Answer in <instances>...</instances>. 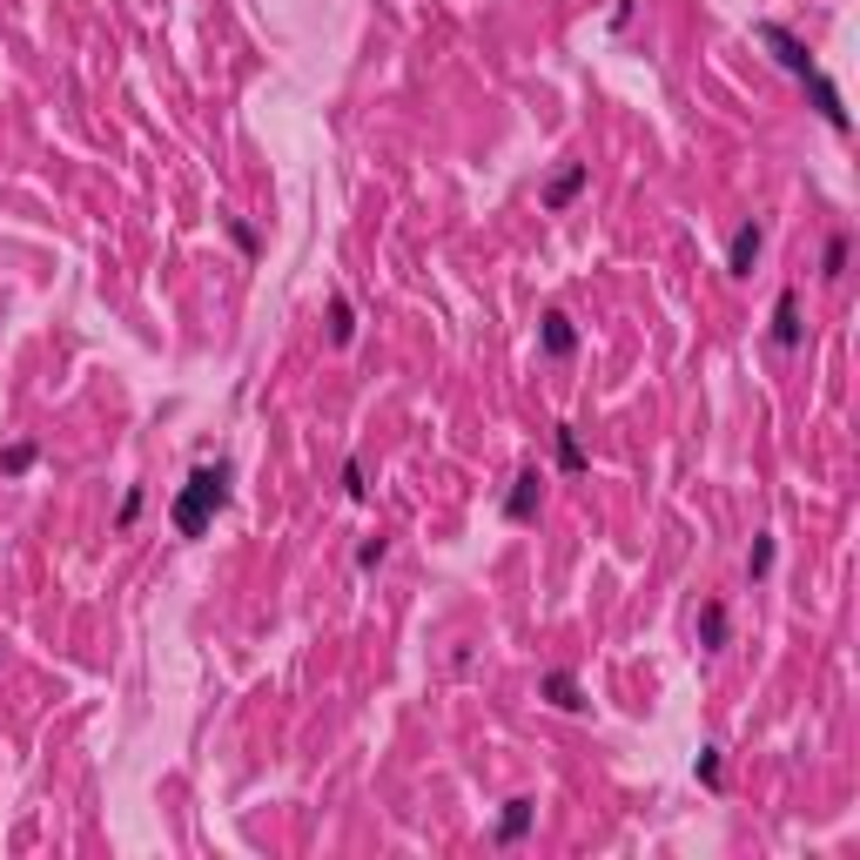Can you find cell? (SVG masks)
Returning <instances> with one entry per match:
<instances>
[{"mask_svg":"<svg viewBox=\"0 0 860 860\" xmlns=\"http://www.w3.org/2000/svg\"><path fill=\"white\" fill-rule=\"evenodd\" d=\"M222 504H229V464H196L189 484L176 491V504H168V525H176L182 538H202Z\"/></svg>","mask_w":860,"mask_h":860,"instance_id":"6da1fadb","label":"cell"},{"mask_svg":"<svg viewBox=\"0 0 860 860\" xmlns=\"http://www.w3.org/2000/svg\"><path fill=\"white\" fill-rule=\"evenodd\" d=\"M753 34H759V48H773V61H780L794 81H800V74H814V54H807V41H800L787 21H753Z\"/></svg>","mask_w":860,"mask_h":860,"instance_id":"7a4b0ae2","label":"cell"},{"mask_svg":"<svg viewBox=\"0 0 860 860\" xmlns=\"http://www.w3.org/2000/svg\"><path fill=\"white\" fill-rule=\"evenodd\" d=\"M538 504H545V471H518V478H511V491H504V518H511V525H532Z\"/></svg>","mask_w":860,"mask_h":860,"instance_id":"3957f363","label":"cell"},{"mask_svg":"<svg viewBox=\"0 0 860 860\" xmlns=\"http://www.w3.org/2000/svg\"><path fill=\"white\" fill-rule=\"evenodd\" d=\"M800 336H807V323H800V290L787 283L780 296H773V350H800Z\"/></svg>","mask_w":860,"mask_h":860,"instance_id":"277c9868","label":"cell"},{"mask_svg":"<svg viewBox=\"0 0 860 860\" xmlns=\"http://www.w3.org/2000/svg\"><path fill=\"white\" fill-rule=\"evenodd\" d=\"M800 88H807V102L820 108V122H827L833 135H847V128H853V122H847V102H840V88H833V81H827L820 67H814V74H800Z\"/></svg>","mask_w":860,"mask_h":860,"instance_id":"5b68a950","label":"cell"},{"mask_svg":"<svg viewBox=\"0 0 860 860\" xmlns=\"http://www.w3.org/2000/svg\"><path fill=\"white\" fill-rule=\"evenodd\" d=\"M585 182H591V168H585V161H565L558 176L545 182V216H565V209L585 196Z\"/></svg>","mask_w":860,"mask_h":860,"instance_id":"8992f818","label":"cell"},{"mask_svg":"<svg viewBox=\"0 0 860 860\" xmlns=\"http://www.w3.org/2000/svg\"><path fill=\"white\" fill-rule=\"evenodd\" d=\"M759 249H766V229H759V222H740L733 242H726V276H753Z\"/></svg>","mask_w":860,"mask_h":860,"instance_id":"52a82bcc","label":"cell"},{"mask_svg":"<svg viewBox=\"0 0 860 860\" xmlns=\"http://www.w3.org/2000/svg\"><path fill=\"white\" fill-rule=\"evenodd\" d=\"M538 343H545V357H552V364H571V357H578V329H571V316L552 310V316L538 323Z\"/></svg>","mask_w":860,"mask_h":860,"instance_id":"ba28073f","label":"cell"},{"mask_svg":"<svg viewBox=\"0 0 860 860\" xmlns=\"http://www.w3.org/2000/svg\"><path fill=\"white\" fill-rule=\"evenodd\" d=\"M538 693H545L558 713H585V706H591V700H585V685H578L571 672H545V679H538Z\"/></svg>","mask_w":860,"mask_h":860,"instance_id":"9c48e42d","label":"cell"},{"mask_svg":"<svg viewBox=\"0 0 860 860\" xmlns=\"http://www.w3.org/2000/svg\"><path fill=\"white\" fill-rule=\"evenodd\" d=\"M532 820H538V807L518 794V800H504V814H497V847H518L525 833H532Z\"/></svg>","mask_w":860,"mask_h":860,"instance_id":"30bf717a","label":"cell"},{"mask_svg":"<svg viewBox=\"0 0 860 860\" xmlns=\"http://www.w3.org/2000/svg\"><path fill=\"white\" fill-rule=\"evenodd\" d=\"M329 343H336V350H350V343H357V310H350V296H329Z\"/></svg>","mask_w":860,"mask_h":860,"instance_id":"8fae6325","label":"cell"},{"mask_svg":"<svg viewBox=\"0 0 860 860\" xmlns=\"http://www.w3.org/2000/svg\"><path fill=\"white\" fill-rule=\"evenodd\" d=\"M700 646H706V652L726 646V598H706V612H700Z\"/></svg>","mask_w":860,"mask_h":860,"instance_id":"7c38bea8","label":"cell"},{"mask_svg":"<svg viewBox=\"0 0 860 860\" xmlns=\"http://www.w3.org/2000/svg\"><path fill=\"white\" fill-rule=\"evenodd\" d=\"M34 464H41L34 444H0V478H28Z\"/></svg>","mask_w":860,"mask_h":860,"instance_id":"4fadbf2b","label":"cell"},{"mask_svg":"<svg viewBox=\"0 0 860 860\" xmlns=\"http://www.w3.org/2000/svg\"><path fill=\"white\" fill-rule=\"evenodd\" d=\"M820 276H827V283H840V276H847V229H833V235H827V249H820Z\"/></svg>","mask_w":860,"mask_h":860,"instance_id":"5bb4252c","label":"cell"},{"mask_svg":"<svg viewBox=\"0 0 860 860\" xmlns=\"http://www.w3.org/2000/svg\"><path fill=\"white\" fill-rule=\"evenodd\" d=\"M552 444H558V471H585V444H578V430H571V423L552 430Z\"/></svg>","mask_w":860,"mask_h":860,"instance_id":"9a60e30c","label":"cell"},{"mask_svg":"<svg viewBox=\"0 0 860 860\" xmlns=\"http://www.w3.org/2000/svg\"><path fill=\"white\" fill-rule=\"evenodd\" d=\"M773 552H780V538H773V532H759V538H753V552H746V578H753V585L773 571Z\"/></svg>","mask_w":860,"mask_h":860,"instance_id":"2e32d148","label":"cell"},{"mask_svg":"<svg viewBox=\"0 0 860 860\" xmlns=\"http://www.w3.org/2000/svg\"><path fill=\"white\" fill-rule=\"evenodd\" d=\"M693 773H700V787H720V780H726V773H720V746H700Z\"/></svg>","mask_w":860,"mask_h":860,"instance_id":"e0dca14e","label":"cell"},{"mask_svg":"<svg viewBox=\"0 0 860 860\" xmlns=\"http://www.w3.org/2000/svg\"><path fill=\"white\" fill-rule=\"evenodd\" d=\"M384 558H390V538H364L357 545V571H377Z\"/></svg>","mask_w":860,"mask_h":860,"instance_id":"ac0fdd59","label":"cell"},{"mask_svg":"<svg viewBox=\"0 0 860 860\" xmlns=\"http://www.w3.org/2000/svg\"><path fill=\"white\" fill-rule=\"evenodd\" d=\"M343 491H350V497H370V478H364V458H343Z\"/></svg>","mask_w":860,"mask_h":860,"instance_id":"d6986e66","label":"cell"},{"mask_svg":"<svg viewBox=\"0 0 860 860\" xmlns=\"http://www.w3.org/2000/svg\"><path fill=\"white\" fill-rule=\"evenodd\" d=\"M135 518H141V491H128V497H122V511H115V532H135Z\"/></svg>","mask_w":860,"mask_h":860,"instance_id":"ffe728a7","label":"cell"},{"mask_svg":"<svg viewBox=\"0 0 860 860\" xmlns=\"http://www.w3.org/2000/svg\"><path fill=\"white\" fill-rule=\"evenodd\" d=\"M229 235H235V249H242V255H255V229H249L242 216H229Z\"/></svg>","mask_w":860,"mask_h":860,"instance_id":"44dd1931","label":"cell"}]
</instances>
